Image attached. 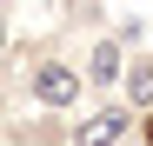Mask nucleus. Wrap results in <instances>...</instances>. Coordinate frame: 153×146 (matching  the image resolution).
<instances>
[{"label":"nucleus","mask_w":153,"mask_h":146,"mask_svg":"<svg viewBox=\"0 0 153 146\" xmlns=\"http://www.w3.org/2000/svg\"><path fill=\"white\" fill-rule=\"evenodd\" d=\"M33 93H40L47 106H73V100H80V80H73L60 60H40L33 66Z\"/></svg>","instance_id":"1"},{"label":"nucleus","mask_w":153,"mask_h":146,"mask_svg":"<svg viewBox=\"0 0 153 146\" xmlns=\"http://www.w3.org/2000/svg\"><path fill=\"white\" fill-rule=\"evenodd\" d=\"M113 73H120V53H113V40H100V46H93V80L107 86Z\"/></svg>","instance_id":"4"},{"label":"nucleus","mask_w":153,"mask_h":146,"mask_svg":"<svg viewBox=\"0 0 153 146\" xmlns=\"http://www.w3.org/2000/svg\"><path fill=\"white\" fill-rule=\"evenodd\" d=\"M120 133H126V113H120V106H107V113H93L87 126L73 133V146H113Z\"/></svg>","instance_id":"2"},{"label":"nucleus","mask_w":153,"mask_h":146,"mask_svg":"<svg viewBox=\"0 0 153 146\" xmlns=\"http://www.w3.org/2000/svg\"><path fill=\"white\" fill-rule=\"evenodd\" d=\"M0 40H7V13H0Z\"/></svg>","instance_id":"6"},{"label":"nucleus","mask_w":153,"mask_h":146,"mask_svg":"<svg viewBox=\"0 0 153 146\" xmlns=\"http://www.w3.org/2000/svg\"><path fill=\"white\" fill-rule=\"evenodd\" d=\"M126 106H146L153 113V60H133V66H126Z\"/></svg>","instance_id":"3"},{"label":"nucleus","mask_w":153,"mask_h":146,"mask_svg":"<svg viewBox=\"0 0 153 146\" xmlns=\"http://www.w3.org/2000/svg\"><path fill=\"white\" fill-rule=\"evenodd\" d=\"M146 146H153V113H146Z\"/></svg>","instance_id":"5"}]
</instances>
